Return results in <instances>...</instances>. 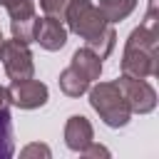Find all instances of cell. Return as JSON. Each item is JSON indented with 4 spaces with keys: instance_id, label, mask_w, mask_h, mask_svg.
Wrapping results in <instances>:
<instances>
[{
    "instance_id": "6",
    "label": "cell",
    "mask_w": 159,
    "mask_h": 159,
    "mask_svg": "<svg viewBox=\"0 0 159 159\" xmlns=\"http://www.w3.org/2000/svg\"><path fill=\"white\" fill-rule=\"evenodd\" d=\"M122 75L137 77V80L157 77V75H159V52H149V50H142V47H129V45H124Z\"/></svg>"
},
{
    "instance_id": "14",
    "label": "cell",
    "mask_w": 159,
    "mask_h": 159,
    "mask_svg": "<svg viewBox=\"0 0 159 159\" xmlns=\"http://www.w3.org/2000/svg\"><path fill=\"white\" fill-rule=\"evenodd\" d=\"M35 27H37V15H30V17H20V20H10V32L15 40L30 45L35 42Z\"/></svg>"
},
{
    "instance_id": "5",
    "label": "cell",
    "mask_w": 159,
    "mask_h": 159,
    "mask_svg": "<svg viewBox=\"0 0 159 159\" xmlns=\"http://www.w3.org/2000/svg\"><path fill=\"white\" fill-rule=\"evenodd\" d=\"M10 102L17 107V109H40L47 104L50 99V89L45 82L40 80H12L10 82Z\"/></svg>"
},
{
    "instance_id": "15",
    "label": "cell",
    "mask_w": 159,
    "mask_h": 159,
    "mask_svg": "<svg viewBox=\"0 0 159 159\" xmlns=\"http://www.w3.org/2000/svg\"><path fill=\"white\" fill-rule=\"evenodd\" d=\"M0 5L7 10L10 20H20V17L35 15V2L32 0H0Z\"/></svg>"
},
{
    "instance_id": "2",
    "label": "cell",
    "mask_w": 159,
    "mask_h": 159,
    "mask_svg": "<svg viewBox=\"0 0 159 159\" xmlns=\"http://www.w3.org/2000/svg\"><path fill=\"white\" fill-rule=\"evenodd\" d=\"M62 20L67 22V32H75L82 40H89V37L99 35L109 25L92 0H70Z\"/></svg>"
},
{
    "instance_id": "19",
    "label": "cell",
    "mask_w": 159,
    "mask_h": 159,
    "mask_svg": "<svg viewBox=\"0 0 159 159\" xmlns=\"http://www.w3.org/2000/svg\"><path fill=\"white\" fill-rule=\"evenodd\" d=\"M10 89L5 84H0V109H10Z\"/></svg>"
},
{
    "instance_id": "9",
    "label": "cell",
    "mask_w": 159,
    "mask_h": 159,
    "mask_svg": "<svg viewBox=\"0 0 159 159\" xmlns=\"http://www.w3.org/2000/svg\"><path fill=\"white\" fill-rule=\"evenodd\" d=\"M70 67H72L75 72H80L89 84H92V82H97V80L102 77V60H99L92 50H87V47H80V50H75V52H72Z\"/></svg>"
},
{
    "instance_id": "10",
    "label": "cell",
    "mask_w": 159,
    "mask_h": 159,
    "mask_svg": "<svg viewBox=\"0 0 159 159\" xmlns=\"http://www.w3.org/2000/svg\"><path fill=\"white\" fill-rule=\"evenodd\" d=\"M97 7H99V12H102V17H104L109 25H114V22L127 20V17L134 12L137 0H99Z\"/></svg>"
},
{
    "instance_id": "18",
    "label": "cell",
    "mask_w": 159,
    "mask_h": 159,
    "mask_svg": "<svg viewBox=\"0 0 159 159\" xmlns=\"http://www.w3.org/2000/svg\"><path fill=\"white\" fill-rule=\"evenodd\" d=\"M80 154H82V157H87V159H97V157H109L112 152H109L107 147H102V144H94V139H92V142H89Z\"/></svg>"
},
{
    "instance_id": "1",
    "label": "cell",
    "mask_w": 159,
    "mask_h": 159,
    "mask_svg": "<svg viewBox=\"0 0 159 159\" xmlns=\"http://www.w3.org/2000/svg\"><path fill=\"white\" fill-rule=\"evenodd\" d=\"M87 94H89V107L99 114V119L107 127L119 129V127L129 124L132 109H129L122 89L117 87V82H97L87 89Z\"/></svg>"
},
{
    "instance_id": "8",
    "label": "cell",
    "mask_w": 159,
    "mask_h": 159,
    "mask_svg": "<svg viewBox=\"0 0 159 159\" xmlns=\"http://www.w3.org/2000/svg\"><path fill=\"white\" fill-rule=\"evenodd\" d=\"M92 139H94V129H92V122L84 114H72L65 122V144H67L70 152L80 154Z\"/></svg>"
},
{
    "instance_id": "11",
    "label": "cell",
    "mask_w": 159,
    "mask_h": 159,
    "mask_svg": "<svg viewBox=\"0 0 159 159\" xmlns=\"http://www.w3.org/2000/svg\"><path fill=\"white\" fill-rule=\"evenodd\" d=\"M114 45H117V32H114V27H112V25H107L99 35H94V37L84 40V47H87V50H92L99 60H107V57L112 55Z\"/></svg>"
},
{
    "instance_id": "20",
    "label": "cell",
    "mask_w": 159,
    "mask_h": 159,
    "mask_svg": "<svg viewBox=\"0 0 159 159\" xmlns=\"http://www.w3.org/2000/svg\"><path fill=\"white\" fill-rule=\"evenodd\" d=\"M2 40H5V37H2V30H0V47H2Z\"/></svg>"
},
{
    "instance_id": "16",
    "label": "cell",
    "mask_w": 159,
    "mask_h": 159,
    "mask_svg": "<svg viewBox=\"0 0 159 159\" xmlns=\"http://www.w3.org/2000/svg\"><path fill=\"white\" fill-rule=\"evenodd\" d=\"M20 157L22 159H32V157H42V159H50L52 157V149L47 147V144H40V142H32V144H27V147H22L20 149Z\"/></svg>"
},
{
    "instance_id": "17",
    "label": "cell",
    "mask_w": 159,
    "mask_h": 159,
    "mask_svg": "<svg viewBox=\"0 0 159 159\" xmlns=\"http://www.w3.org/2000/svg\"><path fill=\"white\" fill-rule=\"evenodd\" d=\"M67 2H70V0H40V7H42L45 15L62 20V17H65V10H67Z\"/></svg>"
},
{
    "instance_id": "12",
    "label": "cell",
    "mask_w": 159,
    "mask_h": 159,
    "mask_svg": "<svg viewBox=\"0 0 159 159\" xmlns=\"http://www.w3.org/2000/svg\"><path fill=\"white\" fill-rule=\"evenodd\" d=\"M57 84H60V89H62L67 97H82V94H87V89H89V82H87L80 72H75L72 67H67V70L60 72Z\"/></svg>"
},
{
    "instance_id": "3",
    "label": "cell",
    "mask_w": 159,
    "mask_h": 159,
    "mask_svg": "<svg viewBox=\"0 0 159 159\" xmlns=\"http://www.w3.org/2000/svg\"><path fill=\"white\" fill-rule=\"evenodd\" d=\"M0 60H2V67H5V75L10 80H27L35 75V60H32V52L25 42L20 40H2V47H0Z\"/></svg>"
},
{
    "instance_id": "13",
    "label": "cell",
    "mask_w": 159,
    "mask_h": 159,
    "mask_svg": "<svg viewBox=\"0 0 159 159\" xmlns=\"http://www.w3.org/2000/svg\"><path fill=\"white\" fill-rule=\"evenodd\" d=\"M15 154V137H12V119L7 109H0V159H10Z\"/></svg>"
},
{
    "instance_id": "7",
    "label": "cell",
    "mask_w": 159,
    "mask_h": 159,
    "mask_svg": "<svg viewBox=\"0 0 159 159\" xmlns=\"http://www.w3.org/2000/svg\"><path fill=\"white\" fill-rule=\"evenodd\" d=\"M35 42L47 50V52H57L67 45V27L62 25V20L57 17H37V27H35Z\"/></svg>"
},
{
    "instance_id": "4",
    "label": "cell",
    "mask_w": 159,
    "mask_h": 159,
    "mask_svg": "<svg viewBox=\"0 0 159 159\" xmlns=\"http://www.w3.org/2000/svg\"><path fill=\"white\" fill-rule=\"evenodd\" d=\"M117 87L122 89L132 114H149L157 109V89L147 82V80H137V77H127L122 75L119 80H114Z\"/></svg>"
}]
</instances>
